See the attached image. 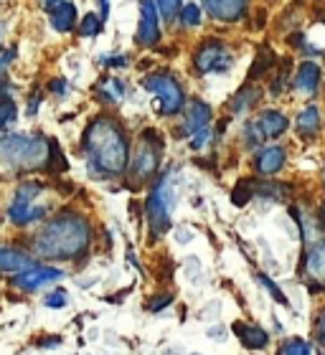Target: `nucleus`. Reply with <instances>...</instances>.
Returning a JSON list of instances; mask_svg holds the SVG:
<instances>
[{
	"mask_svg": "<svg viewBox=\"0 0 325 355\" xmlns=\"http://www.w3.org/2000/svg\"><path fill=\"white\" fill-rule=\"evenodd\" d=\"M81 148L87 153L89 173L94 178H117L127 171L130 150L125 130L112 117H97L84 130Z\"/></svg>",
	"mask_w": 325,
	"mask_h": 355,
	"instance_id": "1",
	"label": "nucleus"
},
{
	"mask_svg": "<svg viewBox=\"0 0 325 355\" xmlns=\"http://www.w3.org/2000/svg\"><path fill=\"white\" fill-rule=\"evenodd\" d=\"M92 241L89 221L79 214H59L33 239V252L44 259H76Z\"/></svg>",
	"mask_w": 325,
	"mask_h": 355,
	"instance_id": "2",
	"label": "nucleus"
},
{
	"mask_svg": "<svg viewBox=\"0 0 325 355\" xmlns=\"http://www.w3.org/2000/svg\"><path fill=\"white\" fill-rule=\"evenodd\" d=\"M51 157V140L44 135H3L0 137V168L8 173L46 171Z\"/></svg>",
	"mask_w": 325,
	"mask_h": 355,
	"instance_id": "3",
	"label": "nucleus"
},
{
	"mask_svg": "<svg viewBox=\"0 0 325 355\" xmlns=\"http://www.w3.org/2000/svg\"><path fill=\"white\" fill-rule=\"evenodd\" d=\"M173 206H176V193H173V185H170V175L160 178L153 188V193L145 200V214H148V226L153 239L162 236L165 231L170 229V214H173Z\"/></svg>",
	"mask_w": 325,
	"mask_h": 355,
	"instance_id": "4",
	"label": "nucleus"
},
{
	"mask_svg": "<svg viewBox=\"0 0 325 355\" xmlns=\"http://www.w3.org/2000/svg\"><path fill=\"white\" fill-rule=\"evenodd\" d=\"M142 87L156 96L158 114H160V117H173V114H178V112L183 110L185 92H183V87H181V82H178L173 74H168V71H158V74L145 76V79H142Z\"/></svg>",
	"mask_w": 325,
	"mask_h": 355,
	"instance_id": "5",
	"label": "nucleus"
},
{
	"mask_svg": "<svg viewBox=\"0 0 325 355\" xmlns=\"http://www.w3.org/2000/svg\"><path fill=\"white\" fill-rule=\"evenodd\" d=\"M288 127L290 119L280 110H265L259 112L257 119L247 122V127H244V142L249 148H259L265 140H277L280 135H285Z\"/></svg>",
	"mask_w": 325,
	"mask_h": 355,
	"instance_id": "6",
	"label": "nucleus"
},
{
	"mask_svg": "<svg viewBox=\"0 0 325 355\" xmlns=\"http://www.w3.org/2000/svg\"><path fill=\"white\" fill-rule=\"evenodd\" d=\"M41 193H44V185L38 183V180H26V183H21V188L15 191V200L10 203V208H8V216H10V221H13L15 226H28V223L44 218L46 208L33 206V200H36Z\"/></svg>",
	"mask_w": 325,
	"mask_h": 355,
	"instance_id": "7",
	"label": "nucleus"
},
{
	"mask_svg": "<svg viewBox=\"0 0 325 355\" xmlns=\"http://www.w3.org/2000/svg\"><path fill=\"white\" fill-rule=\"evenodd\" d=\"M231 64H234L231 49L224 41H216V38L203 41L193 53V67L199 74H224L231 69Z\"/></svg>",
	"mask_w": 325,
	"mask_h": 355,
	"instance_id": "8",
	"label": "nucleus"
},
{
	"mask_svg": "<svg viewBox=\"0 0 325 355\" xmlns=\"http://www.w3.org/2000/svg\"><path fill=\"white\" fill-rule=\"evenodd\" d=\"M160 150H162V140L158 137L156 130H145V132H142L140 148L135 153L133 168H130V175H133L135 183H145V180L158 171V163H160L158 153H160Z\"/></svg>",
	"mask_w": 325,
	"mask_h": 355,
	"instance_id": "9",
	"label": "nucleus"
},
{
	"mask_svg": "<svg viewBox=\"0 0 325 355\" xmlns=\"http://www.w3.org/2000/svg\"><path fill=\"white\" fill-rule=\"evenodd\" d=\"M160 41V10L156 0H140V26H138V44L156 46Z\"/></svg>",
	"mask_w": 325,
	"mask_h": 355,
	"instance_id": "10",
	"label": "nucleus"
},
{
	"mask_svg": "<svg viewBox=\"0 0 325 355\" xmlns=\"http://www.w3.org/2000/svg\"><path fill=\"white\" fill-rule=\"evenodd\" d=\"M61 277H64V272L53 269V266H28V269L18 272V277H13V287L23 289V292H36L51 282H59Z\"/></svg>",
	"mask_w": 325,
	"mask_h": 355,
	"instance_id": "11",
	"label": "nucleus"
},
{
	"mask_svg": "<svg viewBox=\"0 0 325 355\" xmlns=\"http://www.w3.org/2000/svg\"><path fill=\"white\" fill-rule=\"evenodd\" d=\"M320 82H323V69L320 64L315 61H303L300 67H297V74L292 79V92L297 96H303V99H312V96L318 94Z\"/></svg>",
	"mask_w": 325,
	"mask_h": 355,
	"instance_id": "12",
	"label": "nucleus"
},
{
	"mask_svg": "<svg viewBox=\"0 0 325 355\" xmlns=\"http://www.w3.org/2000/svg\"><path fill=\"white\" fill-rule=\"evenodd\" d=\"M303 274L312 284V289H325V239L308 246L303 259Z\"/></svg>",
	"mask_w": 325,
	"mask_h": 355,
	"instance_id": "13",
	"label": "nucleus"
},
{
	"mask_svg": "<svg viewBox=\"0 0 325 355\" xmlns=\"http://www.w3.org/2000/svg\"><path fill=\"white\" fill-rule=\"evenodd\" d=\"M285 160H288L285 148L267 145V148H259L257 155H254V171H257L259 178H274L285 168Z\"/></svg>",
	"mask_w": 325,
	"mask_h": 355,
	"instance_id": "14",
	"label": "nucleus"
},
{
	"mask_svg": "<svg viewBox=\"0 0 325 355\" xmlns=\"http://www.w3.org/2000/svg\"><path fill=\"white\" fill-rule=\"evenodd\" d=\"M203 8L216 21L234 23L247 13V0H203Z\"/></svg>",
	"mask_w": 325,
	"mask_h": 355,
	"instance_id": "15",
	"label": "nucleus"
},
{
	"mask_svg": "<svg viewBox=\"0 0 325 355\" xmlns=\"http://www.w3.org/2000/svg\"><path fill=\"white\" fill-rule=\"evenodd\" d=\"M208 122H211V107H208L206 102H201V99H193V102L188 104V112H185L181 135H183V137H191V135H196L199 130L208 127Z\"/></svg>",
	"mask_w": 325,
	"mask_h": 355,
	"instance_id": "16",
	"label": "nucleus"
},
{
	"mask_svg": "<svg viewBox=\"0 0 325 355\" xmlns=\"http://www.w3.org/2000/svg\"><path fill=\"white\" fill-rule=\"evenodd\" d=\"M295 130L300 137L305 140H312V137H318L320 132V110L315 104H308L295 119Z\"/></svg>",
	"mask_w": 325,
	"mask_h": 355,
	"instance_id": "17",
	"label": "nucleus"
},
{
	"mask_svg": "<svg viewBox=\"0 0 325 355\" xmlns=\"http://www.w3.org/2000/svg\"><path fill=\"white\" fill-rule=\"evenodd\" d=\"M292 216H295V221L300 223V234H303V239H305V246H312V244H318V241H323V236H320V234H323V231H320V221L310 211L292 208Z\"/></svg>",
	"mask_w": 325,
	"mask_h": 355,
	"instance_id": "18",
	"label": "nucleus"
},
{
	"mask_svg": "<svg viewBox=\"0 0 325 355\" xmlns=\"http://www.w3.org/2000/svg\"><path fill=\"white\" fill-rule=\"evenodd\" d=\"M51 26L59 31V33L74 31V26H76V6L74 3H67V0L56 3V6L51 8Z\"/></svg>",
	"mask_w": 325,
	"mask_h": 355,
	"instance_id": "19",
	"label": "nucleus"
},
{
	"mask_svg": "<svg viewBox=\"0 0 325 355\" xmlns=\"http://www.w3.org/2000/svg\"><path fill=\"white\" fill-rule=\"evenodd\" d=\"M234 333L239 335V340L242 345L251 350H262L267 348V343H269V335L257 325H247V322H234Z\"/></svg>",
	"mask_w": 325,
	"mask_h": 355,
	"instance_id": "20",
	"label": "nucleus"
},
{
	"mask_svg": "<svg viewBox=\"0 0 325 355\" xmlns=\"http://www.w3.org/2000/svg\"><path fill=\"white\" fill-rule=\"evenodd\" d=\"M31 266V257H26L18 249L0 246V272H23Z\"/></svg>",
	"mask_w": 325,
	"mask_h": 355,
	"instance_id": "21",
	"label": "nucleus"
},
{
	"mask_svg": "<svg viewBox=\"0 0 325 355\" xmlns=\"http://www.w3.org/2000/svg\"><path fill=\"white\" fill-rule=\"evenodd\" d=\"M259 96H262V92H259L257 87H242L229 104L231 112H234V114H244V112H249L251 107L259 102Z\"/></svg>",
	"mask_w": 325,
	"mask_h": 355,
	"instance_id": "22",
	"label": "nucleus"
},
{
	"mask_svg": "<svg viewBox=\"0 0 325 355\" xmlns=\"http://www.w3.org/2000/svg\"><path fill=\"white\" fill-rule=\"evenodd\" d=\"M272 67H274V53L269 51V49H259L257 61H254V67H251V71H249V82H254V79H259L262 74H267Z\"/></svg>",
	"mask_w": 325,
	"mask_h": 355,
	"instance_id": "23",
	"label": "nucleus"
},
{
	"mask_svg": "<svg viewBox=\"0 0 325 355\" xmlns=\"http://www.w3.org/2000/svg\"><path fill=\"white\" fill-rule=\"evenodd\" d=\"M69 163L67 157H64V153H61L59 142L51 140V157H49V165H46V173H67Z\"/></svg>",
	"mask_w": 325,
	"mask_h": 355,
	"instance_id": "24",
	"label": "nucleus"
},
{
	"mask_svg": "<svg viewBox=\"0 0 325 355\" xmlns=\"http://www.w3.org/2000/svg\"><path fill=\"white\" fill-rule=\"evenodd\" d=\"M102 26H104V21L99 18V15H97V13H87L84 18H81L79 36H87V38L97 36V33H102Z\"/></svg>",
	"mask_w": 325,
	"mask_h": 355,
	"instance_id": "25",
	"label": "nucleus"
},
{
	"mask_svg": "<svg viewBox=\"0 0 325 355\" xmlns=\"http://www.w3.org/2000/svg\"><path fill=\"white\" fill-rule=\"evenodd\" d=\"M181 23H183V26H188V28H196V26H199L201 23V18H203V13H201V8L199 6H183L181 8Z\"/></svg>",
	"mask_w": 325,
	"mask_h": 355,
	"instance_id": "26",
	"label": "nucleus"
},
{
	"mask_svg": "<svg viewBox=\"0 0 325 355\" xmlns=\"http://www.w3.org/2000/svg\"><path fill=\"white\" fill-rule=\"evenodd\" d=\"M156 3L162 15V21H173V18L181 13V8H183V0H156Z\"/></svg>",
	"mask_w": 325,
	"mask_h": 355,
	"instance_id": "27",
	"label": "nucleus"
},
{
	"mask_svg": "<svg viewBox=\"0 0 325 355\" xmlns=\"http://www.w3.org/2000/svg\"><path fill=\"white\" fill-rule=\"evenodd\" d=\"M15 114H18V107H15L13 99H8L6 96V99L0 102V130H6V127L13 122Z\"/></svg>",
	"mask_w": 325,
	"mask_h": 355,
	"instance_id": "28",
	"label": "nucleus"
},
{
	"mask_svg": "<svg viewBox=\"0 0 325 355\" xmlns=\"http://www.w3.org/2000/svg\"><path fill=\"white\" fill-rule=\"evenodd\" d=\"M280 353H318V348L315 345H308V343H303L300 338H292V340H288L285 345H280Z\"/></svg>",
	"mask_w": 325,
	"mask_h": 355,
	"instance_id": "29",
	"label": "nucleus"
},
{
	"mask_svg": "<svg viewBox=\"0 0 325 355\" xmlns=\"http://www.w3.org/2000/svg\"><path fill=\"white\" fill-rule=\"evenodd\" d=\"M257 279H259V284H262V287H265L267 292L272 295V300H277L280 304H288V297H285V292H282V289L277 287V284H274V282L269 279L267 274H257Z\"/></svg>",
	"mask_w": 325,
	"mask_h": 355,
	"instance_id": "30",
	"label": "nucleus"
},
{
	"mask_svg": "<svg viewBox=\"0 0 325 355\" xmlns=\"http://www.w3.org/2000/svg\"><path fill=\"white\" fill-rule=\"evenodd\" d=\"M44 302H46V307H56V310H59V307H67L69 304V297H67V292L61 289V292H51Z\"/></svg>",
	"mask_w": 325,
	"mask_h": 355,
	"instance_id": "31",
	"label": "nucleus"
},
{
	"mask_svg": "<svg viewBox=\"0 0 325 355\" xmlns=\"http://www.w3.org/2000/svg\"><path fill=\"white\" fill-rule=\"evenodd\" d=\"M208 135H211V130H208V127H203V130H199L196 135H191V137H188V140H191V148L193 150L203 148V145L208 142Z\"/></svg>",
	"mask_w": 325,
	"mask_h": 355,
	"instance_id": "32",
	"label": "nucleus"
},
{
	"mask_svg": "<svg viewBox=\"0 0 325 355\" xmlns=\"http://www.w3.org/2000/svg\"><path fill=\"white\" fill-rule=\"evenodd\" d=\"M315 338H318L320 348L325 350V307H323V310H320L318 320H315Z\"/></svg>",
	"mask_w": 325,
	"mask_h": 355,
	"instance_id": "33",
	"label": "nucleus"
},
{
	"mask_svg": "<svg viewBox=\"0 0 325 355\" xmlns=\"http://www.w3.org/2000/svg\"><path fill=\"white\" fill-rule=\"evenodd\" d=\"M170 302H173V297H170V295H158V300H153V302L148 304V310L150 312H160L162 307H168Z\"/></svg>",
	"mask_w": 325,
	"mask_h": 355,
	"instance_id": "34",
	"label": "nucleus"
},
{
	"mask_svg": "<svg viewBox=\"0 0 325 355\" xmlns=\"http://www.w3.org/2000/svg\"><path fill=\"white\" fill-rule=\"evenodd\" d=\"M49 89H51L53 94H64V92H67V82H64V79H53L51 84H49Z\"/></svg>",
	"mask_w": 325,
	"mask_h": 355,
	"instance_id": "35",
	"label": "nucleus"
},
{
	"mask_svg": "<svg viewBox=\"0 0 325 355\" xmlns=\"http://www.w3.org/2000/svg\"><path fill=\"white\" fill-rule=\"evenodd\" d=\"M104 64V67H125L127 59L125 56H115V59H99Z\"/></svg>",
	"mask_w": 325,
	"mask_h": 355,
	"instance_id": "36",
	"label": "nucleus"
},
{
	"mask_svg": "<svg viewBox=\"0 0 325 355\" xmlns=\"http://www.w3.org/2000/svg\"><path fill=\"white\" fill-rule=\"evenodd\" d=\"M38 102H41V94L38 92H33V96H31V102H28V114L33 117L36 114V110H38Z\"/></svg>",
	"mask_w": 325,
	"mask_h": 355,
	"instance_id": "37",
	"label": "nucleus"
},
{
	"mask_svg": "<svg viewBox=\"0 0 325 355\" xmlns=\"http://www.w3.org/2000/svg\"><path fill=\"white\" fill-rule=\"evenodd\" d=\"M15 59V49H10V51L6 53V56H3V59H0V71H3V69L8 67V64H10V61Z\"/></svg>",
	"mask_w": 325,
	"mask_h": 355,
	"instance_id": "38",
	"label": "nucleus"
},
{
	"mask_svg": "<svg viewBox=\"0 0 325 355\" xmlns=\"http://www.w3.org/2000/svg\"><path fill=\"white\" fill-rule=\"evenodd\" d=\"M99 6H102V21H107V13H110V0H99Z\"/></svg>",
	"mask_w": 325,
	"mask_h": 355,
	"instance_id": "39",
	"label": "nucleus"
},
{
	"mask_svg": "<svg viewBox=\"0 0 325 355\" xmlns=\"http://www.w3.org/2000/svg\"><path fill=\"white\" fill-rule=\"evenodd\" d=\"M6 94H8V84L3 82V79H0V102L6 99Z\"/></svg>",
	"mask_w": 325,
	"mask_h": 355,
	"instance_id": "40",
	"label": "nucleus"
},
{
	"mask_svg": "<svg viewBox=\"0 0 325 355\" xmlns=\"http://www.w3.org/2000/svg\"><path fill=\"white\" fill-rule=\"evenodd\" d=\"M320 218H323V223H325V200L320 203Z\"/></svg>",
	"mask_w": 325,
	"mask_h": 355,
	"instance_id": "41",
	"label": "nucleus"
},
{
	"mask_svg": "<svg viewBox=\"0 0 325 355\" xmlns=\"http://www.w3.org/2000/svg\"><path fill=\"white\" fill-rule=\"evenodd\" d=\"M46 6H56V3H61V0H44Z\"/></svg>",
	"mask_w": 325,
	"mask_h": 355,
	"instance_id": "42",
	"label": "nucleus"
},
{
	"mask_svg": "<svg viewBox=\"0 0 325 355\" xmlns=\"http://www.w3.org/2000/svg\"><path fill=\"white\" fill-rule=\"evenodd\" d=\"M323 183H325V168H323Z\"/></svg>",
	"mask_w": 325,
	"mask_h": 355,
	"instance_id": "43",
	"label": "nucleus"
}]
</instances>
